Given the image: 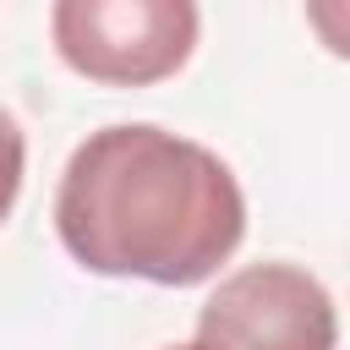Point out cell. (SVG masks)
<instances>
[{
	"mask_svg": "<svg viewBox=\"0 0 350 350\" xmlns=\"http://www.w3.org/2000/svg\"><path fill=\"white\" fill-rule=\"evenodd\" d=\"M60 246L109 279L202 284L246 235V197L230 164L164 126L93 131L55 191Z\"/></svg>",
	"mask_w": 350,
	"mask_h": 350,
	"instance_id": "cell-1",
	"label": "cell"
},
{
	"mask_svg": "<svg viewBox=\"0 0 350 350\" xmlns=\"http://www.w3.org/2000/svg\"><path fill=\"white\" fill-rule=\"evenodd\" d=\"M60 60L104 88H153L197 49L191 0H60L49 11Z\"/></svg>",
	"mask_w": 350,
	"mask_h": 350,
	"instance_id": "cell-2",
	"label": "cell"
},
{
	"mask_svg": "<svg viewBox=\"0 0 350 350\" xmlns=\"http://www.w3.org/2000/svg\"><path fill=\"white\" fill-rule=\"evenodd\" d=\"M197 345L208 350H334L339 312L323 279L295 262H252L219 279L197 312Z\"/></svg>",
	"mask_w": 350,
	"mask_h": 350,
	"instance_id": "cell-3",
	"label": "cell"
},
{
	"mask_svg": "<svg viewBox=\"0 0 350 350\" xmlns=\"http://www.w3.org/2000/svg\"><path fill=\"white\" fill-rule=\"evenodd\" d=\"M22 164H27V142L16 131V120L0 109V224L11 219L16 208V191H22Z\"/></svg>",
	"mask_w": 350,
	"mask_h": 350,
	"instance_id": "cell-4",
	"label": "cell"
},
{
	"mask_svg": "<svg viewBox=\"0 0 350 350\" xmlns=\"http://www.w3.org/2000/svg\"><path fill=\"white\" fill-rule=\"evenodd\" d=\"M170 350H208V345H197V339H191V345H170Z\"/></svg>",
	"mask_w": 350,
	"mask_h": 350,
	"instance_id": "cell-5",
	"label": "cell"
}]
</instances>
